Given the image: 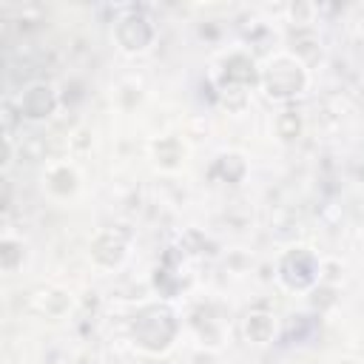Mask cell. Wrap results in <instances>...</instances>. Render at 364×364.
Instances as JSON below:
<instances>
[{
	"instance_id": "cell-1",
	"label": "cell",
	"mask_w": 364,
	"mask_h": 364,
	"mask_svg": "<svg viewBox=\"0 0 364 364\" xmlns=\"http://www.w3.org/2000/svg\"><path fill=\"white\" fill-rule=\"evenodd\" d=\"M176 336H179V318H176L173 307L165 301L142 304L131 318V341L148 355L168 353L173 347Z\"/></svg>"
},
{
	"instance_id": "cell-2",
	"label": "cell",
	"mask_w": 364,
	"mask_h": 364,
	"mask_svg": "<svg viewBox=\"0 0 364 364\" xmlns=\"http://www.w3.org/2000/svg\"><path fill=\"white\" fill-rule=\"evenodd\" d=\"M307 85H310L307 63L301 57H296L293 51L270 54L267 63L262 65V82H259V88L264 91L267 100L290 102V100L301 97L307 91Z\"/></svg>"
},
{
	"instance_id": "cell-3",
	"label": "cell",
	"mask_w": 364,
	"mask_h": 364,
	"mask_svg": "<svg viewBox=\"0 0 364 364\" xmlns=\"http://www.w3.org/2000/svg\"><path fill=\"white\" fill-rule=\"evenodd\" d=\"M156 40V23L148 11L128 6L122 9V14L114 20V43L122 54H145Z\"/></svg>"
},
{
	"instance_id": "cell-4",
	"label": "cell",
	"mask_w": 364,
	"mask_h": 364,
	"mask_svg": "<svg viewBox=\"0 0 364 364\" xmlns=\"http://www.w3.org/2000/svg\"><path fill=\"white\" fill-rule=\"evenodd\" d=\"M276 276H279V282H282L287 290H293V293H307V290H313V287L318 284V279H321V259H318L310 247H301V245L287 247V250L282 253L279 264H276Z\"/></svg>"
},
{
	"instance_id": "cell-5",
	"label": "cell",
	"mask_w": 364,
	"mask_h": 364,
	"mask_svg": "<svg viewBox=\"0 0 364 364\" xmlns=\"http://www.w3.org/2000/svg\"><path fill=\"white\" fill-rule=\"evenodd\" d=\"M262 82V65L256 63V57L245 48H233L222 57L219 68H216V88L225 91H250Z\"/></svg>"
},
{
	"instance_id": "cell-6",
	"label": "cell",
	"mask_w": 364,
	"mask_h": 364,
	"mask_svg": "<svg viewBox=\"0 0 364 364\" xmlns=\"http://www.w3.org/2000/svg\"><path fill=\"white\" fill-rule=\"evenodd\" d=\"M60 108V94L54 91L51 82H28L17 100V117L26 122H46L48 117H54Z\"/></svg>"
},
{
	"instance_id": "cell-7",
	"label": "cell",
	"mask_w": 364,
	"mask_h": 364,
	"mask_svg": "<svg viewBox=\"0 0 364 364\" xmlns=\"http://www.w3.org/2000/svg\"><path fill=\"white\" fill-rule=\"evenodd\" d=\"M128 245H131V233L125 228H102L94 239H91V262L102 270H114L125 262L128 256Z\"/></svg>"
},
{
	"instance_id": "cell-8",
	"label": "cell",
	"mask_w": 364,
	"mask_h": 364,
	"mask_svg": "<svg viewBox=\"0 0 364 364\" xmlns=\"http://www.w3.org/2000/svg\"><path fill=\"white\" fill-rule=\"evenodd\" d=\"M28 304H31V310H34L37 316H43V318H63V316L71 313L74 299H71L68 290L54 287V284H46V287H37V290L31 293Z\"/></svg>"
},
{
	"instance_id": "cell-9",
	"label": "cell",
	"mask_w": 364,
	"mask_h": 364,
	"mask_svg": "<svg viewBox=\"0 0 364 364\" xmlns=\"http://www.w3.org/2000/svg\"><path fill=\"white\" fill-rule=\"evenodd\" d=\"M247 176V159L236 151H228V154H219L210 165V179L216 182H225V185H239L242 179Z\"/></svg>"
},
{
	"instance_id": "cell-10",
	"label": "cell",
	"mask_w": 364,
	"mask_h": 364,
	"mask_svg": "<svg viewBox=\"0 0 364 364\" xmlns=\"http://www.w3.org/2000/svg\"><path fill=\"white\" fill-rule=\"evenodd\" d=\"M77 185H80V176L68 162H57L46 171V191L57 199H68L77 191Z\"/></svg>"
},
{
	"instance_id": "cell-11",
	"label": "cell",
	"mask_w": 364,
	"mask_h": 364,
	"mask_svg": "<svg viewBox=\"0 0 364 364\" xmlns=\"http://www.w3.org/2000/svg\"><path fill=\"white\" fill-rule=\"evenodd\" d=\"M245 338L250 341V344H270L273 341V336H276V318H273V313H264V310H250L247 316H245Z\"/></svg>"
},
{
	"instance_id": "cell-12",
	"label": "cell",
	"mask_w": 364,
	"mask_h": 364,
	"mask_svg": "<svg viewBox=\"0 0 364 364\" xmlns=\"http://www.w3.org/2000/svg\"><path fill=\"white\" fill-rule=\"evenodd\" d=\"M151 154H154V162H156L162 171H176V168H182V162H185V145H182V139H176V136H159V139L151 145Z\"/></svg>"
},
{
	"instance_id": "cell-13",
	"label": "cell",
	"mask_w": 364,
	"mask_h": 364,
	"mask_svg": "<svg viewBox=\"0 0 364 364\" xmlns=\"http://www.w3.org/2000/svg\"><path fill=\"white\" fill-rule=\"evenodd\" d=\"M304 131V119L296 108H284L279 117H276V134L282 142H296Z\"/></svg>"
},
{
	"instance_id": "cell-14",
	"label": "cell",
	"mask_w": 364,
	"mask_h": 364,
	"mask_svg": "<svg viewBox=\"0 0 364 364\" xmlns=\"http://www.w3.org/2000/svg\"><path fill=\"white\" fill-rule=\"evenodd\" d=\"M23 262H26V245L14 236H6L0 242V267H3V273H14L17 267H23Z\"/></svg>"
},
{
	"instance_id": "cell-15",
	"label": "cell",
	"mask_w": 364,
	"mask_h": 364,
	"mask_svg": "<svg viewBox=\"0 0 364 364\" xmlns=\"http://www.w3.org/2000/svg\"><path fill=\"white\" fill-rule=\"evenodd\" d=\"M358 31H361V37H364V17H361V23H358Z\"/></svg>"
},
{
	"instance_id": "cell-16",
	"label": "cell",
	"mask_w": 364,
	"mask_h": 364,
	"mask_svg": "<svg viewBox=\"0 0 364 364\" xmlns=\"http://www.w3.org/2000/svg\"><path fill=\"white\" fill-rule=\"evenodd\" d=\"M341 364H353V361H341Z\"/></svg>"
}]
</instances>
